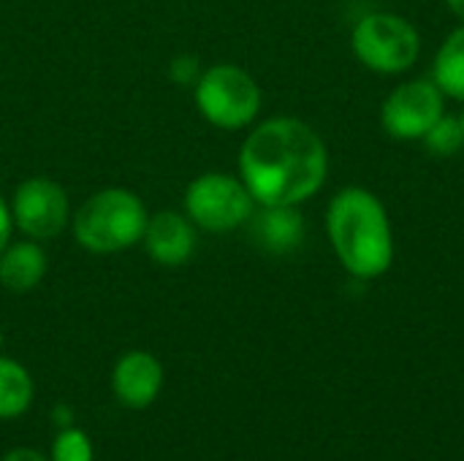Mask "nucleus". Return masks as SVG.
Here are the masks:
<instances>
[{"instance_id":"obj_1","label":"nucleus","mask_w":464,"mask_h":461,"mask_svg":"<svg viewBox=\"0 0 464 461\" xmlns=\"http://www.w3.org/2000/svg\"><path fill=\"white\" fill-rule=\"evenodd\" d=\"M329 174V152L313 125L269 117L242 141L239 177L258 206H302Z\"/></svg>"},{"instance_id":"obj_2","label":"nucleus","mask_w":464,"mask_h":461,"mask_svg":"<svg viewBox=\"0 0 464 461\" xmlns=\"http://www.w3.org/2000/svg\"><path fill=\"white\" fill-rule=\"evenodd\" d=\"M334 255L356 280H375L394 264V231L383 201L359 185L343 187L326 206Z\"/></svg>"},{"instance_id":"obj_3","label":"nucleus","mask_w":464,"mask_h":461,"mask_svg":"<svg viewBox=\"0 0 464 461\" xmlns=\"http://www.w3.org/2000/svg\"><path fill=\"white\" fill-rule=\"evenodd\" d=\"M147 220L150 212L133 190L103 187L71 215V234L82 250L92 255H114L141 245Z\"/></svg>"},{"instance_id":"obj_4","label":"nucleus","mask_w":464,"mask_h":461,"mask_svg":"<svg viewBox=\"0 0 464 461\" xmlns=\"http://www.w3.org/2000/svg\"><path fill=\"white\" fill-rule=\"evenodd\" d=\"M198 114L218 130H242L258 120L264 95L258 82L237 62H215L193 84Z\"/></svg>"},{"instance_id":"obj_5","label":"nucleus","mask_w":464,"mask_h":461,"mask_svg":"<svg viewBox=\"0 0 464 461\" xmlns=\"http://www.w3.org/2000/svg\"><path fill=\"white\" fill-rule=\"evenodd\" d=\"M356 60L372 73H405L421 57V35L416 24L392 11L364 14L351 33Z\"/></svg>"},{"instance_id":"obj_6","label":"nucleus","mask_w":464,"mask_h":461,"mask_svg":"<svg viewBox=\"0 0 464 461\" xmlns=\"http://www.w3.org/2000/svg\"><path fill=\"white\" fill-rule=\"evenodd\" d=\"M182 206L198 231L228 234L245 228L258 204L239 174L204 171L185 187Z\"/></svg>"},{"instance_id":"obj_7","label":"nucleus","mask_w":464,"mask_h":461,"mask_svg":"<svg viewBox=\"0 0 464 461\" xmlns=\"http://www.w3.org/2000/svg\"><path fill=\"white\" fill-rule=\"evenodd\" d=\"M14 231L24 239L49 242L71 228V201L68 190L52 177H27L14 187L8 201Z\"/></svg>"},{"instance_id":"obj_8","label":"nucleus","mask_w":464,"mask_h":461,"mask_svg":"<svg viewBox=\"0 0 464 461\" xmlns=\"http://www.w3.org/2000/svg\"><path fill=\"white\" fill-rule=\"evenodd\" d=\"M446 114V95L435 79H411L389 92L381 106V125L397 141H421Z\"/></svg>"},{"instance_id":"obj_9","label":"nucleus","mask_w":464,"mask_h":461,"mask_svg":"<svg viewBox=\"0 0 464 461\" xmlns=\"http://www.w3.org/2000/svg\"><path fill=\"white\" fill-rule=\"evenodd\" d=\"M198 228L190 223V217L185 212H174V209H160L155 215H150L144 236H141V247L144 253L166 269H177L185 266L198 245Z\"/></svg>"},{"instance_id":"obj_10","label":"nucleus","mask_w":464,"mask_h":461,"mask_svg":"<svg viewBox=\"0 0 464 461\" xmlns=\"http://www.w3.org/2000/svg\"><path fill=\"white\" fill-rule=\"evenodd\" d=\"M163 364L147 351H128L114 361L111 391L128 410H147L163 389Z\"/></svg>"},{"instance_id":"obj_11","label":"nucleus","mask_w":464,"mask_h":461,"mask_svg":"<svg viewBox=\"0 0 464 461\" xmlns=\"http://www.w3.org/2000/svg\"><path fill=\"white\" fill-rule=\"evenodd\" d=\"M250 242L269 255H288L304 242V217L299 206H256L247 220Z\"/></svg>"},{"instance_id":"obj_12","label":"nucleus","mask_w":464,"mask_h":461,"mask_svg":"<svg viewBox=\"0 0 464 461\" xmlns=\"http://www.w3.org/2000/svg\"><path fill=\"white\" fill-rule=\"evenodd\" d=\"M49 258L35 239H11L0 253V285L11 293H30L46 277Z\"/></svg>"},{"instance_id":"obj_13","label":"nucleus","mask_w":464,"mask_h":461,"mask_svg":"<svg viewBox=\"0 0 464 461\" xmlns=\"http://www.w3.org/2000/svg\"><path fill=\"white\" fill-rule=\"evenodd\" d=\"M35 397V386L30 372L0 353V421H11L19 418L30 410Z\"/></svg>"},{"instance_id":"obj_14","label":"nucleus","mask_w":464,"mask_h":461,"mask_svg":"<svg viewBox=\"0 0 464 461\" xmlns=\"http://www.w3.org/2000/svg\"><path fill=\"white\" fill-rule=\"evenodd\" d=\"M432 79L446 98L464 103V24L449 33L432 60Z\"/></svg>"},{"instance_id":"obj_15","label":"nucleus","mask_w":464,"mask_h":461,"mask_svg":"<svg viewBox=\"0 0 464 461\" xmlns=\"http://www.w3.org/2000/svg\"><path fill=\"white\" fill-rule=\"evenodd\" d=\"M424 147L435 158H454L464 149V130L459 117L443 114L427 133H424Z\"/></svg>"},{"instance_id":"obj_16","label":"nucleus","mask_w":464,"mask_h":461,"mask_svg":"<svg viewBox=\"0 0 464 461\" xmlns=\"http://www.w3.org/2000/svg\"><path fill=\"white\" fill-rule=\"evenodd\" d=\"M49 461H95L92 440H90L82 429L65 427V429H60L57 437L52 440Z\"/></svg>"},{"instance_id":"obj_17","label":"nucleus","mask_w":464,"mask_h":461,"mask_svg":"<svg viewBox=\"0 0 464 461\" xmlns=\"http://www.w3.org/2000/svg\"><path fill=\"white\" fill-rule=\"evenodd\" d=\"M201 71H204V68H201L198 57H196V54H188V52L174 54L171 62H169V79H171L174 84H179V87H193V84L198 82Z\"/></svg>"},{"instance_id":"obj_18","label":"nucleus","mask_w":464,"mask_h":461,"mask_svg":"<svg viewBox=\"0 0 464 461\" xmlns=\"http://www.w3.org/2000/svg\"><path fill=\"white\" fill-rule=\"evenodd\" d=\"M14 236V217H11V206L8 201L0 196V253L5 250V245L11 242Z\"/></svg>"},{"instance_id":"obj_19","label":"nucleus","mask_w":464,"mask_h":461,"mask_svg":"<svg viewBox=\"0 0 464 461\" xmlns=\"http://www.w3.org/2000/svg\"><path fill=\"white\" fill-rule=\"evenodd\" d=\"M3 461H49V456H44L41 451H35V448H11Z\"/></svg>"},{"instance_id":"obj_20","label":"nucleus","mask_w":464,"mask_h":461,"mask_svg":"<svg viewBox=\"0 0 464 461\" xmlns=\"http://www.w3.org/2000/svg\"><path fill=\"white\" fill-rule=\"evenodd\" d=\"M52 421H54V427H57V429L73 427V413H71V408H65V405H57V408L52 410Z\"/></svg>"},{"instance_id":"obj_21","label":"nucleus","mask_w":464,"mask_h":461,"mask_svg":"<svg viewBox=\"0 0 464 461\" xmlns=\"http://www.w3.org/2000/svg\"><path fill=\"white\" fill-rule=\"evenodd\" d=\"M446 3H449V8L464 22V0H446Z\"/></svg>"},{"instance_id":"obj_22","label":"nucleus","mask_w":464,"mask_h":461,"mask_svg":"<svg viewBox=\"0 0 464 461\" xmlns=\"http://www.w3.org/2000/svg\"><path fill=\"white\" fill-rule=\"evenodd\" d=\"M459 122H462V130H464V109H462V114H459Z\"/></svg>"},{"instance_id":"obj_23","label":"nucleus","mask_w":464,"mask_h":461,"mask_svg":"<svg viewBox=\"0 0 464 461\" xmlns=\"http://www.w3.org/2000/svg\"><path fill=\"white\" fill-rule=\"evenodd\" d=\"M0 351H3V329H0Z\"/></svg>"}]
</instances>
